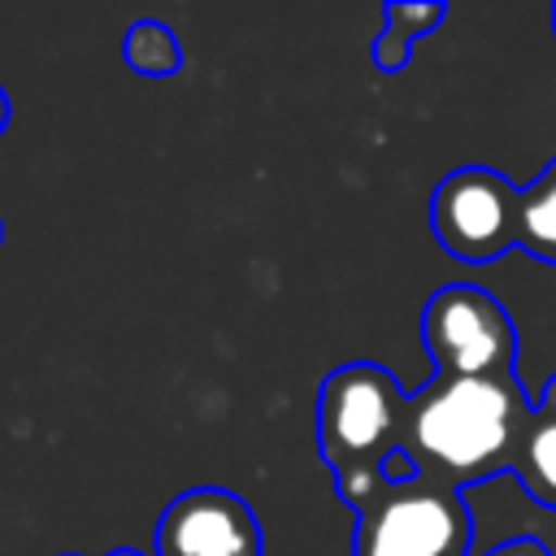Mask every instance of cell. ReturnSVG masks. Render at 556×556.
<instances>
[{"instance_id": "1", "label": "cell", "mask_w": 556, "mask_h": 556, "mask_svg": "<svg viewBox=\"0 0 556 556\" xmlns=\"http://www.w3.org/2000/svg\"><path fill=\"white\" fill-rule=\"evenodd\" d=\"M530 400L517 374L500 378H443L434 374L408 395L400 447L430 478L452 486L482 482L513 469L521 434L530 426Z\"/></svg>"}, {"instance_id": "2", "label": "cell", "mask_w": 556, "mask_h": 556, "mask_svg": "<svg viewBox=\"0 0 556 556\" xmlns=\"http://www.w3.org/2000/svg\"><path fill=\"white\" fill-rule=\"evenodd\" d=\"M408 395L395 374L374 361H348L317 387V452L334 469V491L348 508L369 500L387 478L382 460L400 447Z\"/></svg>"}, {"instance_id": "3", "label": "cell", "mask_w": 556, "mask_h": 556, "mask_svg": "<svg viewBox=\"0 0 556 556\" xmlns=\"http://www.w3.org/2000/svg\"><path fill=\"white\" fill-rule=\"evenodd\" d=\"M352 513V556H469L473 543V517L460 486L430 473L382 482Z\"/></svg>"}, {"instance_id": "4", "label": "cell", "mask_w": 556, "mask_h": 556, "mask_svg": "<svg viewBox=\"0 0 556 556\" xmlns=\"http://www.w3.org/2000/svg\"><path fill=\"white\" fill-rule=\"evenodd\" d=\"M421 343L443 378L517 374V330L504 304L469 282L439 287L421 308Z\"/></svg>"}, {"instance_id": "5", "label": "cell", "mask_w": 556, "mask_h": 556, "mask_svg": "<svg viewBox=\"0 0 556 556\" xmlns=\"http://www.w3.org/2000/svg\"><path fill=\"white\" fill-rule=\"evenodd\" d=\"M430 230L456 261H495L517 248V187L491 165H460L430 195Z\"/></svg>"}, {"instance_id": "6", "label": "cell", "mask_w": 556, "mask_h": 556, "mask_svg": "<svg viewBox=\"0 0 556 556\" xmlns=\"http://www.w3.org/2000/svg\"><path fill=\"white\" fill-rule=\"evenodd\" d=\"M152 547L156 556H261V521L226 486H187L161 508Z\"/></svg>"}, {"instance_id": "7", "label": "cell", "mask_w": 556, "mask_h": 556, "mask_svg": "<svg viewBox=\"0 0 556 556\" xmlns=\"http://www.w3.org/2000/svg\"><path fill=\"white\" fill-rule=\"evenodd\" d=\"M513 473L521 478L526 495L539 500L543 508H556V374L547 378L539 408L530 413V426L521 434Z\"/></svg>"}, {"instance_id": "8", "label": "cell", "mask_w": 556, "mask_h": 556, "mask_svg": "<svg viewBox=\"0 0 556 556\" xmlns=\"http://www.w3.org/2000/svg\"><path fill=\"white\" fill-rule=\"evenodd\" d=\"M443 13H447V9H443L439 0H417V4L391 0V4L382 9V30H378L374 43H369L374 65H378L382 74H400V70L408 65L413 43H417L421 35H430V30L443 22Z\"/></svg>"}, {"instance_id": "9", "label": "cell", "mask_w": 556, "mask_h": 556, "mask_svg": "<svg viewBox=\"0 0 556 556\" xmlns=\"http://www.w3.org/2000/svg\"><path fill=\"white\" fill-rule=\"evenodd\" d=\"M517 248L556 265V156L530 187H517Z\"/></svg>"}, {"instance_id": "10", "label": "cell", "mask_w": 556, "mask_h": 556, "mask_svg": "<svg viewBox=\"0 0 556 556\" xmlns=\"http://www.w3.org/2000/svg\"><path fill=\"white\" fill-rule=\"evenodd\" d=\"M122 56L135 74L143 78H165V74H178L182 70V48H178V35L156 22V17H139L126 26V39H122Z\"/></svg>"}, {"instance_id": "11", "label": "cell", "mask_w": 556, "mask_h": 556, "mask_svg": "<svg viewBox=\"0 0 556 556\" xmlns=\"http://www.w3.org/2000/svg\"><path fill=\"white\" fill-rule=\"evenodd\" d=\"M486 556H552L547 552V543H539V539H508V543H500V547H491Z\"/></svg>"}, {"instance_id": "12", "label": "cell", "mask_w": 556, "mask_h": 556, "mask_svg": "<svg viewBox=\"0 0 556 556\" xmlns=\"http://www.w3.org/2000/svg\"><path fill=\"white\" fill-rule=\"evenodd\" d=\"M4 126H9V91L0 87V135H4Z\"/></svg>"}, {"instance_id": "13", "label": "cell", "mask_w": 556, "mask_h": 556, "mask_svg": "<svg viewBox=\"0 0 556 556\" xmlns=\"http://www.w3.org/2000/svg\"><path fill=\"white\" fill-rule=\"evenodd\" d=\"M0 243H4V222H0Z\"/></svg>"}, {"instance_id": "14", "label": "cell", "mask_w": 556, "mask_h": 556, "mask_svg": "<svg viewBox=\"0 0 556 556\" xmlns=\"http://www.w3.org/2000/svg\"><path fill=\"white\" fill-rule=\"evenodd\" d=\"M552 30H556V9H552Z\"/></svg>"}]
</instances>
